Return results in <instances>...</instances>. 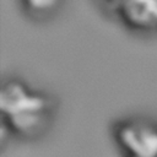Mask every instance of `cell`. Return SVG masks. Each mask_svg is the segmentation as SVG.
Wrapping results in <instances>:
<instances>
[{
	"instance_id": "6da1fadb",
	"label": "cell",
	"mask_w": 157,
	"mask_h": 157,
	"mask_svg": "<svg viewBox=\"0 0 157 157\" xmlns=\"http://www.w3.org/2000/svg\"><path fill=\"white\" fill-rule=\"evenodd\" d=\"M52 101L17 78L5 81L0 90L1 125L9 132L31 137L45 128L50 113Z\"/></svg>"
},
{
	"instance_id": "7a4b0ae2",
	"label": "cell",
	"mask_w": 157,
	"mask_h": 157,
	"mask_svg": "<svg viewBox=\"0 0 157 157\" xmlns=\"http://www.w3.org/2000/svg\"><path fill=\"white\" fill-rule=\"evenodd\" d=\"M118 148L131 157H157V124L146 119H126L114 128Z\"/></svg>"
},
{
	"instance_id": "3957f363",
	"label": "cell",
	"mask_w": 157,
	"mask_h": 157,
	"mask_svg": "<svg viewBox=\"0 0 157 157\" xmlns=\"http://www.w3.org/2000/svg\"><path fill=\"white\" fill-rule=\"evenodd\" d=\"M124 26L132 31L157 32V0H99Z\"/></svg>"
},
{
	"instance_id": "277c9868",
	"label": "cell",
	"mask_w": 157,
	"mask_h": 157,
	"mask_svg": "<svg viewBox=\"0 0 157 157\" xmlns=\"http://www.w3.org/2000/svg\"><path fill=\"white\" fill-rule=\"evenodd\" d=\"M60 0H22L25 7L33 13H48L55 10L59 5Z\"/></svg>"
}]
</instances>
